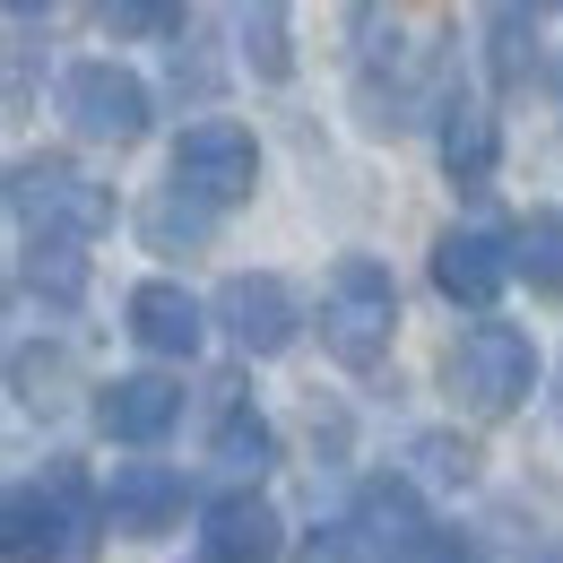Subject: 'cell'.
I'll return each instance as SVG.
<instances>
[{
	"label": "cell",
	"mask_w": 563,
	"mask_h": 563,
	"mask_svg": "<svg viewBox=\"0 0 563 563\" xmlns=\"http://www.w3.org/2000/svg\"><path fill=\"white\" fill-rule=\"evenodd\" d=\"M183 468H165V460H122L113 477H104V503H96V520L113 529V538H165V529H183Z\"/></svg>",
	"instance_id": "obj_10"
},
{
	"label": "cell",
	"mask_w": 563,
	"mask_h": 563,
	"mask_svg": "<svg viewBox=\"0 0 563 563\" xmlns=\"http://www.w3.org/2000/svg\"><path fill=\"white\" fill-rule=\"evenodd\" d=\"M209 460L225 468V477H261L269 460H278V433H269V417L234 390V382H217V417H209Z\"/></svg>",
	"instance_id": "obj_15"
},
{
	"label": "cell",
	"mask_w": 563,
	"mask_h": 563,
	"mask_svg": "<svg viewBox=\"0 0 563 563\" xmlns=\"http://www.w3.org/2000/svg\"><path fill=\"white\" fill-rule=\"evenodd\" d=\"M26 286H35L44 303H78V295H87V252H70V243H35V252H26Z\"/></svg>",
	"instance_id": "obj_19"
},
{
	"label": "cell",
	"mask_w": 563,
	"mask_h": 563,
	"mask_svg": "<svg viewBox=\"0 0 563 563\" xmlns=\"http://www.w3.org/2000/svg\"><path fill=\"white\" fill-rule=\"evenodd\" d=\"M243 62H252V78H286L295 70V44H286V9L278 0L243 9Z\"/></svg>",
	"instance_id": "obj_18"
},
{
	"label": "cell",
	"mask_w": 563,
	"mask_h": 563,
	"mask_svg": "<svg viewBox=\"0 0 563 563\" xmlns=\"http://www.w3.org/2000/svg\"><path fill=\"white\" fill-rule=\"evenodd\" d=\"M424 563H468V547H460V529H442V538H433V555Z\"/></svg>",
	"instance_id": "obj_24"
},
{
	"label": "cell",
	"mask_w": 563,
	"mask_h": 563,
	"mask_svg": "<svg viewBox=\"0 0 563 563\" xmlns=\"http://www.w3.org/2000/svg\"><path fill=\"white\" fill-rule=\"evenodd\" d=\"M104 35H183V9H104Z\"/></svg>",
	"instance_id": "obj_22"
},
{
	"label": "cell",
	"mask_w": 563,
	"mask_h": 563,
	"mask_svg": "<svg viewBox=\"0 0 563 563\" xmlns=\"http://www.w3.org/2000/svg\"><path fill=\"white\" fill-rule=\"evenodd\" d=\"M555 563H563V547H555Z\"/></svg>",
	"instance_id": "obj_25"
},
{
	"label": "cell",
	"mask_w": 563,
	"mask_h": 563,
	"mask_svg": "<svg viewBox=\"0 0 563 563\" xmlns=\"http://www.w3.org/2000/svg\"><path fill=\"white\" fill-rule=\"evenodd\" d=\"M122 321H131V339H140L147 355H174V364L209 339V303H200L191 286H174V278H140L122 295Z\"/></svg>",
	"instance_id": "obj_11"
},
{
	"label": "cell",
	"mask_w": 563,
	"mask_h": 563,
	"mask_svg": "<svg viewBox=\"0 0 563 563\" xmlns=\"http://www.w3.org/2000/svg\"><path fill=\"white\" fill-rule=\"evenodd\" d=\"M511 269H520V252L494 225H442L433 234V286L460 312H494V295L511 286Z\"/></svg>",
	"instance_id": "obj_9"
},
{
	"label": "cell",
	"mask_w": 563,
	"mask_h": 563,
	"mask_svg": "<svg viewBox=\"0 0 563 563\" xmlns=\"http://www.w3.org/2000/svg\"><path fill=\"white\" fill-rule=\"evenodd\" d=\"M200 547H209V563H278L286 547V520L261 503V494H217L209 503V529H200Z\"/></svg>",
	"instance_id": "obj_13"
},
{
	"label": "cell",
	"mask_w": 563,
	"mask_h": 563,
	"mask_svg": "<svg viewBox=\"0 0 563 563\" xmlns=\"http://www.w3.org/2000/svg\"><path fill=\"white\" fill-rule=\"evenodd\" d=\"M209 321L225 330L234 355H286L295 330H303V303H295V286L269 278V269H234V278L209 295Z\"/></svg>",
	"instance_id": "obj_6"
},
{
	"label": "cell",
	"mask_w": 563,
	"mask_h": 563,
	"mask_svg": "<svg viewBox=\"0 0 563 563\" xmlns=\"http://www.w3.org/2000/svg\"><path fill=\"white\" fill-rule=\"evenodd\" d=\"M433 147H442V174H451L460 191L494 183V156H503V140H494V113L477 104V96H442V122H433Z\"/></svg>",
	"instance_id": "obj_14"
},
{
	"label": "cell",
	"mask_w": 563,
	"mask_h": 563,
	"mask_svg": "<svg viewBox=\"0 0 563 563\" xmlns=\"http://www.w3.org/2000/svg\"><path fill=\"white\" fill-rule=\"evenodd\" d=\"M295 563H373V555L355 547V529H312V538L295 547Z\"/></svg>",
	"instance_id": "obj_23"
},
{
	"label": "cell",
	"mask_w": 563,
	"mask_h": 563,
	"mask_svg": "<svg viewBox=\"0 0 563 563\" xmlns=\"http://www.w3.org/2000/svg\"><path fill=\"white\" fill-rule=\"evenodd\" d=\"M147 113H156V96H147V78L122 70V62H78V70L62 78V122H70L87 147H140Z\"/></svg>",
	"instance_id": "obj_4"
},
{
	"label": "cell",
	"mask_w": 563,
	"mask_h": 563,
	"mask_svg": "<svg viewBox=\"0 0 563 563\" xmlns=\"http://www.w3.org/2000/svg\"><path fill=\"white\" fill-rule=\"evenodd\" d=\"M78 529H87V511H78L70 468H62L53 486H18L0 503V555L9 563H62L78 547Z\"/></svg>",
	"instance_id": "obj_7"
},
{
	"label": "cell",
	"mask_w": 563,
	"mask_h": 563,
	"mask_svg": "<svg viewBox=\"0 0 563 563\" xmlns=\"http://www.w3.org/2000/svg\"><path fill=\"white\" fill-rule=\"evenodd\" d=\"M417 460H424V477H442V486H477V442H460V433H424Z\"/></svg>",
	"instance_id": "obj_20"
},
{
	"label": "cell",
	"mask_w": 563,
	"mask_h": 563,
	"mask_svg": "<svg viewBox=\"0 0 563 563\" xmlns=\"http://www.w3.org/2000/svg\"><path fill=\"white\" fill-rule=\"evenodd\" d=\"M390 339H399V286H390L382 261L347 252L330 269V286H321V347L339 355L347 373H373L390 355Z\"/></svg>",
	"instance_id": "obj_2"
},
{
	"label": "cell",
	"mask_w": 563,
	"mask_h": 563,
	"mask_svg": "<svg viewBox=\"0 0 563 563\" xmlns=\"http://www.w3.org/2000/svg\"><path fill=\"white\" fill-rule=\"evenodd\" d=\"M347 529H355V547L373 563H424L433 555V520H424V503L408 477H364L355 486V511H347Z\"/></svg>",
	"instance_id": "obj_8"
},
{
	"label": "cell",
	"mask_w": 563,
	"mask_h": 563,
	"mask_svg": "<svg viewBox=\"0 0 563 563\" xmlns=\"http://www.w3.org/2000/svg\"><path fill=\"white\" fill-rule=\"evenodd\" d=\"M252 183H261V140L243 131V122H191L183 140H174V191H191L200 209H234V200H252Z\"/></svg>",
	"instance_id": "obj_5"
},
{
	"label": "cell",
	"mask_w": 563,
	"mask_h": 563,
	"mask_svg": "<svg viewBox=\"0 0 563 563\" xmlns=\"http://www.w3.org/2000/svg\"><path fill=\"white\" fill-rule=\"evenodd\" d=\"M486 70L494 87H520L538 70V18L529 9H486Z\"/></svg>",
	"instance_id": "obj_17"
},
{
	"label": "cell",
	"mask_w": 563,
	"mask_h": 563,
	"mask_svg": "<svg viewBox=\"0 0 563 563\" xmlns=\"http://www.w3.org/2000/svg\"><path fill=\"white\" fill-rule=\"evenodd\" d=\"M9 217H18L26 252H35V243H70V252H87V243L113 225V200L78 174L70 156H18V165H9Z\"/></svg>",
	"instance_id": "obj_1"
},
{
	"label": "cell",
	"mask_w": 563,
	"mask_h": 563,
	"mask_svg": "<svg viewBox=\"0 0 563 563\" xmlns=\"http://www.w3.org/2000/svg\"><path fill=\"white\" fill-rule=\"evenodd\" d=\"M442 382H451V399L468 417H511L538 390V347L511 321H477V330H460V347L442 355Z\"/></svg>",
	"instance_id": "obj_3"
},
{
	"label": "cell",
	"mask_w": 563,
	"mask_h": 563,
	"mask_svg": "<svg viewBox=\"0 0 563 563\" xmlns=\"http://www.w3.org/2000/svg\"><path fill=\"white\" fill-rule=\"evenodd\" d=\"M96 424L113 433V442H165L174 424H183V382H165V373H113L104 390H96Z\"/></svg>",
	"instance_id": "obj_12"
},
{
	"label": "cell",
	"mask_w": 563,
	"mask_h": 563,
	"mask_svg": "<svg viewBox=\"0 0 563 563\" xmlns=\"http://www.w3.org/2000/svg\"><path fill=\"white\" fill-rule=\"evenodd\" d=\"M209 225H217V209H200L191 191H174V183H165V191L140 209V243H147V252H200V243H209Z\"/></svg>",
	"instance_id": "obj_16"
},
{
	"label": "cell",
	"mask_w": 563,
	"mask_h": 563,
	"mask_svg": "<svg viewBox=\"0 0 563 563\" xmlns=\"http://www.w3.org/2000/svg\"><path fill=\"white\" fill-rule=\"evenodd\" d=\"M520 269H529V286L563 295V225H529V243H520Z\"/></svg>",
	"instance_id": "obj_21"
}]
</instances>
